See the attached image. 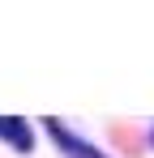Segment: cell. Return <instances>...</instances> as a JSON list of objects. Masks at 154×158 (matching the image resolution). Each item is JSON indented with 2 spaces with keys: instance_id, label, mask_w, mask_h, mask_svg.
<instances>
[{
  "instance_id": "7a4b0ae2",
  "label": "cell",
  "mask_w": 154,
  "mask_h": 158,
  "mask_svg": "<svg viewBox=\"0 0 154 158\" xmlns=\"http://www.w3.org/2000/svg\"><path fill=\"white\" fill-rule=\"evenodd\" d=\"M0 141H9L17 154H30L34 150V132L22 115H0Z\"/></svg>"
},
{
  "instance_id": "6da1fadb",
  "label": "cell",
  "mask_w": 154,
  "mask_h": 158,
  "mask_svg": "<svg viewBox=\"0 0 154 158\" xmlns=\"http://www.w3.org/2000/svg\"><path fill=\"white\" fill-rule=\"evenodd\" d=\"M43 124H47L51 141H56V145H60L64 154H73V158H107L103 150H94L90 141H81V137H73V132H69L64 124H60V120H43Z\"/></svg>"
}]
</instances>
